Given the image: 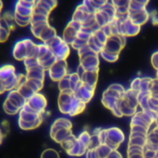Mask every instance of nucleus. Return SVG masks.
Instances as JSON below:
<instances>
[{
    "mask_svg": "<svg viewBox=\"0 0 158 158\" xmlns=\"http://www.w3.org/2000/svg\"><path fill=\"white\" fill-rule=\"evenodd\" d=\"M25 82L27 83V85L34 92V93H39L43 87H44V81L42 80H35V79H27Z\"/></svg>",
    "mask_w": 158,
    "mask_h": 158,
    "instance_id": "ddd939ff",
    "label": "nucleus"
},
{
    "mask_svg": "<svg viewBox=\"0 0 158 158\" xmlns=\"http://www.w3.org/2000/svg\"><path fill=\"white\" fill-rule=\"evenodd\" d=\"M3 93H5V90H4V87L2 86V84L0 83V94H2Z\"/></svg>",
    "mask_w": 158,
    "mask_h": 158,
    "instance_id": "5701e85b",
    "label": "nucleus"
},
{
    "mask_svg": "<svg viewBox=\"0 0 158 158\" xmlns=\"http://www.w3.org/2000/svg\"><path fill=\"white\" fill-rule=\"evenodd\" d=\"M12 55L14 58L19 61H24L27 58V48L24 39L19 40L15 43L12 50Z\"/></svg>",
    "mask_w": 158,
    "mask_h": 158,
    "instance_id": "423d86ee",
    "label": "nucleus"
},
{
    "mask_svg": "<svg viewBox=\"0 0 158 158\" xmlns=\"http://www.w3.org/2000/svg\"><path fill=\"white\" fill-rule=\"evenodd\" d=\"M56 36H57L56 34V31L54 27H52L50 24L48 26H46L44 28V30L42 31V33L40 34L39 40L42 41V43L44 44H47L49 43L52 39H54Z\"/></svg>",
    "mask_w": 158,
    "mask_h": 158,
    "instance_id": "1a4fd4ad",
    "label": "nucleus"
},
{
    "mask_svg": "<svg viewBox=\"0 0 158 158\" xmlns=\"http://www.w3.org/2000/svg\"><path fill=\"white\" fill-rule=\"evenodd\" d=\"M15 16V22L16 25L19 26V27H27L31 25V17H21L19 15L14 14Z\"/></svg>",
    "mask_w": 158,
    "mask_h": 158,
    "instance_id": "a211bd4d",
    "label": "nucleus"
},
{
    "mask_svg": "<svg viewBox=\"0 0 158 158\" xmlns=\"http://www.w3.org/2000/svg\"><path fill=\"white\" fill-rule=\"evenodd\" d=\"M1 23L3 25H5L6 27H7L8 29H10L11 31L14 30L15 26H16L14 12L7 11V12L3 13L1 15Z\"/></svg>",
    "mask_w": 158,
    "mask_h": 158,
    "instance_id": "9d476101",
    "label": "nucleus"
},
{
    "mask_svg": "<svg viewBox=\"0 0 158 158\" xmlns=\"http://www.w3.org/2000/svg\"><path fill=\"white\" fill-rule=\"evenodd\" d=\"M25 105L32 111L39 114H44L47 106V101L43 94H41L40 93H36L26 101Z\"/></svg>",
    "mask_w": 158,
    "mask_h": 158,
    "instance_id": "7ed1b4c3",
    "label": "nucleus"
},
{
    "mask_svg": "<svg viewBox=\"0 0 158 158\" xmlns=\"http://www.w3.org/2000/svg\"><path fill=\"white\" fill-rule=\"evenodd\" d=\"M0 22H1V21H0Z\"/></svg>",
    "mask_w": 158,
    "mask_h": 158,
    "instance_id": "bb28decb",
    "label": "nucleus"
},
{
    "mask_svg": "<svg viewBox=\"0 0 158 158\" xmlns=\"http://www.w3.org/2000/svg\"><path fill=\"white\" fill-rule=\"evenodd\" d=\"M63 128L71 129V122L66 118H58L53 123L51 127V129H63Z\"/></svg>",
    "mask_w": 158,
    "mask_h": 158,
    "instance_id": "f3484780",
    "label": "nucleus"
},
{
    "mask_svg": "<svg viewBox=\"0 0 158 158\" xmlns=\"http://www.w3.org/2000/svg\"><path fill=\"white\" fill-rule=\"evenodd\" d=\"M3 138H4V136H3V133H2V131H1V130H0V144L2 143Z\"/></svg>",
    "mask_w": 158,
    "mask_h": 158,
    "instance_id": "b1692460",
    "label": "nucleus"
},
{
    "mask_svg": "<svg viewBox=\"0 0 158 158\" xmlns=\"http://www.w3.org/2000/svg\"><path fill=\"white\" fill-rule=\"evenodd\" d=\"M35 5L46 9L50 13L57 6V0H36Z\"/></svg>",
    "mask_w": 158,
    "mask_h": 158,
    "instance_id": "4468645a",
    "label": "nucleus"
},
{
    "mask_svg": "<svg viewBox=\"0 0 158 158\" xmlns=\"http://www.w3.org/2000/svg\"><path fill=\"white\" fill-rule=\"evenodd\" d=\"M2 9H3V2L2 0H0V12L2 11Z\"/></svg>",
    "mask_w": 158,
    "mask_h": 158,
    "instance_id": "393cba45",
    "label": "nucleus"
},
{
    "mask_svg": "<svg viewBox=\"0 0 158 158\" xmlns=\"http://www.w3.org/2000/svg\"><path fill=\"white\" fill-rule=\"evenodd\" d=\"M10 32H11V30L0 22V43H5L8 39Z\"/></svg>",
    "mask_w": 158,
    "mask_h": 158,
    "instance_id": "6ab92c4d",
    "label": "nucleus"
},
{
    "mask_svg": "<svg viewBox=\"0 0 158 158\" xmlns=\"http://www.w3.org/2000/svg\"><path fill=\"white\" fill-rule=\"evenodd\" d=\"M3 109L4 111L7 114V115H10V116H13V115H16V114H19V112L20 111L19 108H18L17 106H15L13 104H11L8 100H5L4 104H3Z\"/></svg>",
    "mask_w": 158,
    "mask_h": 158,
    "instance_id": "dca6fc26",
    "label": "nucleus"
},
{
    "mask_svg": "<svg viewBox=\"0 0 158 158\" xmlns=\"http://www.w3.org/2000/svg\"><path fill=\"white\" fill-rule=\"evenodd\" d=\"M106 158H122V156H120V154L118 152H117V151L114 150V151H112L110 153V155Z\"/></svg>",
    "mask_w": 158,
    "mask_h": 158,
    "instance_id": "412c9836",
    "label": "nucleus"
},
{
    "mask_svg": "<svg viewBox=\"0 0 158 158\" xmlns=\"http://www.w3.org/2000/svg\"><path fill=\"white\" fill-rule=\"evenodd\" d=\"M13 12H14V14L21 16V17H31L32 13H33V8L22 6V5L16 2Z\"/></svg>",
    "mask_w": 158,
    "mask_h": 158,
    "instance_id": "f8f14e48",
    "label": "nucleus"
},
{
    "mask_svg": "<svg viewBox=\"0 0 158 158\" xmlns=\"http://www.w3.org/2000/svg\"><path fill=\"white\" fill-rule=\"evenodd\" d=\"M46 44L49 46V48L53 52L56 60H66V58L69 55V52H70L69 44L66 43L63 40V38L58 35L56 36L54 39H52Z\"/></svg>",
    "mask_w": 158,
    "mask_h": 158,
    "instance_id": "f03ea898",
    "label": "nucleus"
},
{
    "mask_svg": "<svg viewBox=\"0 0 158 158\" xmlns=\"http://www.w3.org/2000/svg\"><path fill=\"white\" fill-rule=\"evenodd\" d=\"M94 2L95 3V5L97 6L98 8H100L102 6H104L106 3L108 2V0H94Z\"/></svg>",
    "mask_w": 158,
    "mask_h": 158,
    "instance_id": "4be33fe9",
    "label": "nucleus"
},
{
    "mask_svg": "<svg viewBox=\"0 0 158 158\" xmlns=\"http://www.w3.org/2000/svg\"><path fill=\"white\" fill-rule=\"evenodd\" d=\"M44 120V114H39L30 109L26 105L19 112V126L24 131L38 128Z\"/></svg>",
    "mask_w": 158,
    "mask_h": 158,
    "instance_id": "f257e3e1",
    "label": "nucleus"
},
{
    "mask_svg": "<svg viewBox=\"0 0 158 158\" xmlns=\"http://www.w3.org/2000/svg\"><path fill=\"white\" fill-rule=\"evenodd\" d=\"M49 25V21H42V22H31L30 25V29H31V34L39 39L40 34L42 33V31L44 30V28L46 26Z\"/></svg>",
    "mask_w": 158,
    "mask_h": 158,
    "instance_id": "9b49d317",
    "label": "nucleus"
},
{
    "mask_svg": "<svg viewBox=\"0 0 158 158\" xmlns=\"http://www.w3.org/2000/svg\"><path fill=\"white\" fill-rule=\"evenodd\" d=\"M0 21H1V12H0Z\"/></svg>",
    "mask_w": 158,
    "mask_h": 158,
    "instance_id": "a878e982",
    "label": "nucleus"
},
{
    "mask_svg": "<svg viewBox=\"0 0 158 158\" xmlns=\"http://www.w3.org/2000/svg\"><path fill=\"white\" fill-rule=\"evenodd\" d=\"M26 81V80H25ZM18 91H19V93L26 99V100H28L29 98H31L34 94H36V93H34L28 85H27V83L24 81V82H22L19 87H18V89H17Z\"/></svg>",
    "mask_w": 158,
    "mask_h": 158,
    "instance_id": "2eb2a0df",
    "label": "nucleus"
},
{
    "mask_svg": "<svg viewBox=\"0 0 158 158\" xmlns=\"http://www.w3.org/2000/svg\"><path fill=\"white\" fill-rule=\"evenodd\" d=\"M41 158H59V155L54 149H46L42 153Z\"/></svg>",
    "mask_w": 158,
    "mask_h": 158,
    "instance_id": "aec40b11",
    "label": "nucleus"
},
{
    "mask_svg": "<svg viewBox=\"0 0 158 158\" xmlns=\"http://www.w3.org/2000/svg\"><path fill=\"white\" fill-rule=\"evenodd\" d=\"M149 18L150 14L146 10V8H142L138 10H129V19L139 26L146 23Z\"/></svg>",
    "mask_w": 158,
    "mask_h": 158,
    "instance_id": "39448f33",
    "label": "nucleus"
},
{
    "mask_svg": "<svg viewBox=\"0 0 158 158\" xmlns=\"http://www.w3.org/2000/svg\"><path fill=\"white\" fill-rule=\"evenodd\" d=\"M35 1H36V0H35Z\"/></svg>",
    "mask_w": 158,
    "mask_h": 158,
    "instance_id": "cd10ccee",
    "label": "nucleus"
},
{
    "mask_svg": "<svg viewBox=\"0 0 158 158\" xmlns=\"http://www.w3.org/2000/svg\"><path fill=\"white\" fill-rule=\"evenodd\" d=\"M49 77L54 81H59L67 76L66 60H56V63L47 70Z\"/></svg>",
    "mask_w": 158,
    "mask_h": 158,
    "instance_id": "20e7f679",
    "label": "nucleus"
},
{
    "mask_svg": "<svg viewBox=\"0 0 158 158\" xmlns=\"http://www.w3.org/2000/svg\"><path fill=\"white\" fill-rule=\"evenodd\" d=\"M6 100H8L11 104H13L15 106H17L18 108L21 109L25 104H26V99L19 93L18 90H13L8 92V94L6 96Z\"/></svg>",
    "mask_w": 158,
    "mask_h": 158,
    "instance_id": "0eeeda50",
    "label": "nucleus"
},
{
    "mask_svg": "<svg viewBox=\"0 0 158 158\" xmlns=\"http://www.w3.org/2000/svg\"><path fill=\"white\" fill-rule=\"evenodd\" d=\"M25 76L27 79H35V80L44 81L45 70L38 64L34 67L26 69V75Z\"/></svg>",
    "mask_w": 158,
    "mask_h": 158,
    "instance_id": "6e6552de",
    "label": "nucleus"
}]
</instances>
